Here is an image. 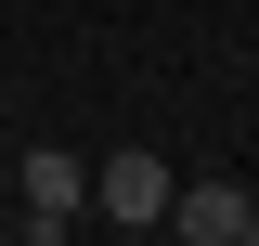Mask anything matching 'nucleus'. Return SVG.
<instances>
[{
    "mask_svg": "<svg viewBox=\"0 0 259 246\" xmlns=\"http://www.w3.org/2000/svg\"><path fill=\"white\" fill-rule=\"evenodd\" d=\"M13 246H78V233H65V208H13Z\"/></svg>",
    "mask_w": 259,
    "mask_h": 246,
    "instance_id": "nucleus-4",
    "label": "nucleus"
},
{
    "mask_svg": "<svg viewBox=\"0 0 259 246\" xmlns=\"http://www.w3.org/2000/svg\"><path fill=\"white\" fill-rule=\"evenodd\" d=\"M246 246H259V208H246Z\"/></svg>",
    "mask_w": 259,
    "mask_h": 246,
    "instance_id": "nucleus-5",
    "label": "nucleus"
},
{
    "mask_svg": "<svg viewBox=\"0 0 259 246\" xmlns=\"http://www.w3.org/2000/svg\"><path fill=\"white\" fill-rule=\"evenodd\" d=\"M168 208H182V246H246V208H259V194L246 182H182Z\"/></svg>",
    "mask_w": 259,
    "mask_h": 246,
    "instance_id": "nucleus-2",
    "label": "nucleus"
},
{
    "mask_svg": "<svg viewBox=\"0 0 259 246\" xmlns=\"http://www.w3.org/2000/svg\"><path fill=\"white\" fill-rule=\"evenodd\" d=\"M78 194H91V169H78L65 143H26V155H13V208H65V220H78Z\"/></svg>",
    "mask_w": 259,
    "mask_h": 246,
    "instance_id": "nucleus-3",
    "label": "nucleus"
},
{
    "mask_svg": "<svg viewBox=\"0 0 259 246\" xmlns=\"http://www.w3.org/2000/svg\"><path fill=\"white\" fill-rule=\"evenodd\" d=\"M91 208L130 220V233H143V220H168V155H156V143H117V155L91 169Z\"/></svg>",
    "mask_w": 259,
    "mask_h": 246,
    "instance_id": "nucleus-1",
    "label": "nucleus"
}]
</instances>
